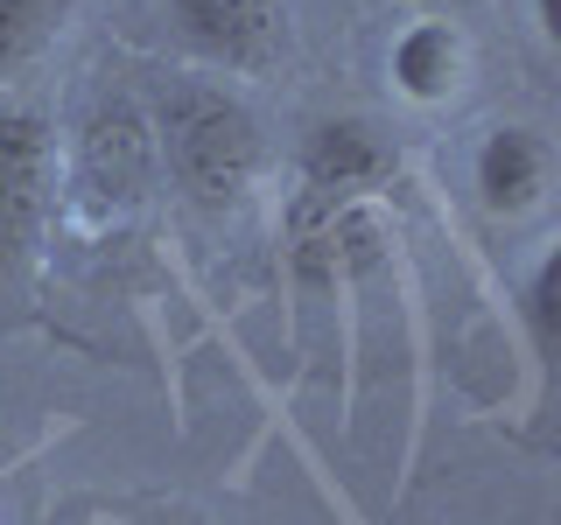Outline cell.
<instances>
[{
    "label": "cell",
    "mask_w": 561,
    "mask_h": 525,
    "mask_svg": "<svg viewBox=\"0 0 561 525\" xmlns=\"http://www.w3.org/2000/svg\"><path fill=\"white\" fill-rule=\"evenodd\" d=\"M154 148H162V168L175 175L190 203L204 210H232L260 175V127L253 113L225 92V84H169L162 113H154Z\"/></svg>",
    "instance_id": "cell-1"
},
{
    "label": "cell",
    "mask_w": 561,
    "mask_h": 525,
    "mask_svg": "<svg viewBox=\"0 0 561 525\" xmlns=\"http://www.w3.org/2000/svg\"><path fill=\"white\" fill-rule=\"evenodd\" d=\"M154 175H162V148H154V119L140 113L127 92H105L78 127V154H70V218L84 232L127 224L148 203Z\"/></svg>",
    "instance_id": "cell-2"
},
{
    "label": "cell",
    "mask_w": 561,
    "mask_h": 525,
    "mask_svg": "<svg viewBox=\"0 0 561 525\" xmlns=\"http://www.w3.org/2000/svg\"><path fill=\"white\" fill-rule=\"evenodd\" d=\"M57 218V133L43 113H0V267H28Z\"/></svg>",
    "instance_id": "cell-3"
},
{
    "label": "cell",
    "mask_w": 561,
    "mask_h": 525,
    "mask_svg": "<svg viewBox=\"0 0 561 525\" xmlns=\"http://www.w3.org/2000/svg\"><path fill=\"white\" fill-rule=\"evenodd\" d=\"M175 35L225 70H267L288 49V8L280 0H169Z\"/></svg>",
    "instance_id": "cell-4"
},
{
    "label": "cell",
    "mask_w": 561,
    "mask_h": 525,
    "mask_svg": "<svg viewBox=\"0 0 561 525\" xmlns=\"http://www.w3.org/2000/svg\"><path fill=\"white\" fill-rule=\"evenodd\" d=\"M386 175H393V154L365 119H323L302 148V189L323 203H373Z\"/></svg>",
    "instance_id": "cell-5"
},
{
    "label": "cell",
    "mask_w": 561,
    "mask_h": 525,
    "mask_svg": "<svg viewBox=\"0 0 561 525\" xmlns=\"http://www.w3.org/2000/svg\"><path fill=\"white\" fill-rule=\"evenodd\" d=\"M548 175H554V148L534 127H491L478 140V162H470L478 203L491 218H526V210L548 197Z\"/></svg>",
    "instance_id": "cell-6"
},
{
    "label": "cell",
    "mask_w": 561,
    "mask_h": 525,
    "mask_svg": "<svg viewBox=\"0 0 561 525\" xmlns=\"http://www.w3.org/2000/svg\"><path fill=\"white\" fill-rule=\"evenodd\" d=\"M386 70H393V92L400 98L443 105V98H456V84H463V35H456L449 22H408V28L393 35Z\"/></svg>",
    "instance_id": "cell-7"
},
{
    "label": "cell",
    "mask_w": 561,
    "mask_h": 525,
    "mask_svg": "<svg viewBox=\"0 0 561 525\" xmlns=\"http://www.w3.org/2000/svg\"><path fill=\"white\" fill-rule=\"evenodd\" d=\"M70 0H0V78L22 70L28 57H43L49 35L64 28Z\"/></svg>",
    "instance_id": "cell-8"
},
{
    "label": "cell",
    "mask_w": 561,
    "mask_h": 525,
    "mask_svg": "<svg viewBox=\"0 0 561 525\" xmlns=\"http://www.w3.org/2000/svg\"><path fill=\"white\" fill-rule=\"evenodd\" d=\"M554 273H561V259L548 253L534 267V280H526V315H534V350H540V358L554 350Z\"/></svg>",
    "instance_id": "cell-9"
},
{
    "label": "cell",
    "mask_w": 561,
    "mask_h": 525,
    "mask_svg": "<svg viewBox=\"0 0 561 525\" xmlns=\"http://www.w3.org/2000/svg\"><path fill=\"white\" fill-rule=\"evenodd\" d=\"M534 22H540L548 43H561V0H534Z\"/></svg>",
    "instance_id": "cell-10"
}]
</instances>
